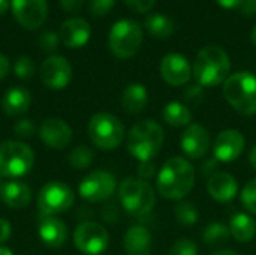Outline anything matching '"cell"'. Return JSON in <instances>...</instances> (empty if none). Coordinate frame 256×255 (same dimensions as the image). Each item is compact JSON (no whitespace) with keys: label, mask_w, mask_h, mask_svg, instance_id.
<instances>
[{"label":"cell","mask_w":256,"mask_h":255,"mask_svg":"<svg viewBox=\"0 0 256 255\" xmlns=\"http://www.w3.org/2000/svg\"><path fill=\"white\" fill-rule=\"evenodd\" d=\"M228 227L231 236L238 243H248L256 236V221L248 213H236Z\"/></svg>","instance_id":"obj_25"},{"label":"cell","mask_w":256,"mask_h":255,"mask_svg":"<svg viewBox=\"0 0 256 255\" xmlns=\"http://www.w3.org/2000/svg\"><path fill=\"white\" fill-rule=\"evenodd\" d=\"M148 104V92L144 84L132 83L122 95V107L129 114H140Z\"/></svg>","instance_id":"obj_24"},{"label":"cell","mask_w":256,"mask_h":255,"mask_svg":"<svg viewBox=\"0 0 256 255\" xmlns=\"http://www.w3.org/2000/svg\"><path fill=\"white\" fill-rule=\"evenodd\" d=\"M207 191L213 200L219 203H228L236 198L238 192V183L232 174L218 171L210 176L207 182Z\"/></svg>","instance_id":"obj_20"},{"label":"cell","mask_w":256,"mask_h":255,"mask_svg":"<svg viewBox=\"0 0 256 255\" xmlns=\"http://www.w3.org/2000/svg\"><path fill=\"white\" fill-rule=\"evenodd\" d=\"M39 237L50 248H60L68 240V227L54 215L42 213L39 219Z\"/></svg>","instance_id":"obj_19"},{"label":"cell","mask_w":256,"mask_h":255,"mask_svg":"<svg viewBox=\"0 0 256 255\" xmlns=\"http://www.w3.org/2000/svg\"><path fill=\"white\" fill-rule=\"evenodd\" d=\"M146 29L152 36H154L158 39H166L174 33L176 24H174L172 18L168 15L152 14L146 18Z\"/></svg>","instance_id":"obj_27"},{"label":"cell","mask_w":256,"mask_h":255,"mask_svg":"<svg viewBox=\"0 0 256 255\" xmlns=\"http://www.w3.org/2000/svg\"><path fill=\"white\" fill-rule=\"evenodd\" d=\"M39 75L48 89L62 90L72 80V66L63 56H51L40 65Z\"/></svg>","instance_id":"obj_13"},{"label":"cell","mask_w":256,"mask_h":255,"mask_svg":"<svg viewBox=\"0 0 256 255\" xmlns=\"http://www.w3.org/2000/svg\"><path fill=\"white\" fill-rule=\"evenodd\" d=\"M34 162L32 149L21 141L0 143V176L21 177L27 174Z\"/></svg>","instance_id":"obj_8"},{"label":"cell","mask_w":256,"mask_h":255,"mask_svg":"<svg viewBox=\"0 0 256 255\" xmlns=\"http://www.w3.org/2000/svg\"><path fill=\"white\" fill-rule=\"evenodd\" d=\"M0 255H14V252L10 249L4 248V246H0Z\"/></svg>","instance_id":"obj_49"},{"label":"cell","mask_w":256,"mask_h":255,"mask_svg":"<svg viewBox=\"0 0 256 255\" xmlns=\"http://www.w3.org/2000/svg\"><path fill=\"white\" fill-rule=\"evenodd\" d=\"M74 243L86 255H100L110 243L108 231L98 222H82L74 231Z\"/></svg>","instance_id":"obj_10"},{"label":"cell","mask_w":256,"mask_h":255,"mask_svg":"<svg viewBox=\"0 0 256 255\" xmlns=\"http://www.w3.org/2000/svg\"><path fill=\"white\" fill-rule=\"evenodd\" d=\"M0 188H2V185H0Z\"/></svg>","instance_id":"obj_51"},{"label":"cell","mask_w":256,"mask_h":255,"mask_svg":"<svg viewBox=\"0 0 256 255\" xmlns=\"http://www.w3.org/2000/svg\"><path fill=\"white\" fill-rule=\"evenodd\" d=\"M240 11L248 17L256 15V0H243L240 5Z\"/></svg>","instance_id":"obj_42"},{"label":"cell","mask_w":256,"mask_h":255,"mask_svg":"<svg viewBox=\"0 0 256 255\" xmlns=\"http://www.w3.org/2000/svg\"><path fill=\"white\" fill-rule=\"evenodd\" d=\"M116 177L108 173V171H93L90 174H87L80 186H78V192L80 195L90 201V203H100L108 200L114 191H116Z\"/></svg>","instance_id":"obj_11"},{"label":"cell","mask_w":256,"mask_h":255,"mask_svg":"<svg viewBox=\"0 0 256 255\" xmlns=\"http://www.w3.org/2000/svg\"><path fill=\"white\" fill-rule=\"evenodd\" d=\"M249 161H250V165L256 170V146L250 150V153H249Z\"/></svg>","instance_id":"obj_47"},{"label":"cell","mask_w":256,"mask_h":255,"mask_svg":"<svg viewBox=\"0 0 256 255\" xmlns=\"http://www.w3.org/2000/svg\"><path fill=\"white\" fill-rule=\"evenodd\" d=\"M92 35L90 24L82 20V18H69L66 20L58 32L60 41L68 47V48H81L84 47Z\"/></svg>","instance_id":"obj_18"},{"label":"cell","mask_w":256,"mask_h":255,"mask_svg":"<svg viewBox=\"0 0 256 255\" xmlns=\"http://www.w3.org/2000/svg\"><path fill=\"white\" fill-rule=\"evenodd\" d=\"M9 69H10V65H9L8 57L0 54V80H3L9 74Z\"/></svg>","instance_id":"obj_43"},{"label":"cell","mask_w":256,"mask_h":255,"mask_svg":"<svg viewBox=\"0 0 256 255\" xmlns=\"http://www.w3.org/2000/svg\"><path fill=\"white\" fill-rule=\"evenodd\" d=\"M10 6V2L9 0H0V15H3Z\"/></svg>","instance_id":"obj_46"},{"label":"cell","mask_w":256,"mask_h":255,"mask_svg":"<svg viewBox=\"0 0 256 255\" xmlns=\"http://www.w3.org/2000/svg\"><path fill=\"white\" fill-rule=\"evenodd\" d=\"M224 96L226 102L243 116L256 114V75L249 71H240L228 77L224 83Z\"/></svg>","instance_id":"obj_4"},{"label":"cell","mask_w":256,"mask_h":255,"mask_svg":"<svg viewBox=\"0 0 256 255\" xmlns=\"http://www.w3.org/2000/svg\"><path fill=\"white\" fill-rule=\"evenodd\" d=\"M118 197L124 210L135 218L150 215L156 204L154 189L140 177L124 179L118 186Z\"/></svg>","instance_id":"obj_5"},{"label":"cell","mask_w":256,"mask_h":255,"mask_svg":"<svg viewBox=\"0 0 256 255\" xmlns=\"http://www.w3.org/2000/svg\"><path fill=\"white\" fill-rule=\"evenodd\" d=\"M174 215L182 225H194L200 219V212L195 207V204L186 200L177 203V206L174 207Z\"/></svg>","instance_id":"obj_29"},{"label":"cell","mask_w":256,"mask_h":255,"mask_svg":"<svg viewBox=\"0 0 256 255\" xmlns=\"http://www.w3.org/2000/svg\"><path fill=\"white\" fill-rule=\"evenodd\" d=\"M75 201L74 191L63 182L52 180L42 186L38 194V206L45 215H57L68 212Z\"/></svg>","instance_id":"obj_9"},{"label":"cell","mask_w":256,"mask_h":255,"mask_svg":"<svg viewBox=\"0 0 256 255\" xmlns=\"http://www.w3.org/2000/svg\"><path fill=\"white\" fill-rule=\"evenodd\" d=\"M88 137L102 150L117 149L124 140L123 123L110 113H98L88 122Z\"/></svg>","instance_id":"obj_7"},{"label":"cell","mask_w":256,"mask_h":255,"mask_svg":"<svg viewBox=\"0 0 256 255\" xmlns=\"http://www.w3.org/2000/svg\"><path fill=\"white\" fill-rule=\"evenodd\" d=\"M231 72V60L226 51L218 45L204 47L192 68L196 83L202 87H216L225 83Z\"/></svg>","instance_id":"obj_2"},{"label":"cell","mask_w":256,"mask_h":255,"mask_svg":"<svg viewBox=\"0 0 256 255\" xmlns=\"http://www.w3.org/2000/svg\"><path fill=\"white\" fill-rule=\"evenodd\" d=\"M60 42V36L54 32V30H45L40 33L39 36V47L45 51V53H52L57 50Z\"/></svg>","instance_id":"obj_33"},{"label":"cell","mask_w":256,"mask_h":255,"mask_svg":"<svg viewBox=\"0 0 256 255\" xmlns=\"http://www.w3.org/2000/svg\"><path fill=\"white\" fill-rule=\"evenodd\" d=\"M60 5L64 12L75 14L82 8V0H60Z\"/></svg>","instance_id":"obj_39"},{"label":"cell","mask_w":256,"mask_h":255,"mask_svg":"<svg viewBox=\"0 0 256 255\" xmlns=\"http://www.w3.org/2000/svg\"><path fill=\"white\" fill-rule=\"evenodd\" d=\"M30 104H32V96L28 90L24 87L15 86V87H10L4 93L3 101H2V108L4 114L15 117V116H21L27 113V110L30 108Z\"/></svg>","instance_id":"obj_23"},{"label":"cell","mask_w":256,"mask_h":255,"mask_svg":"<svg viewBox=\"0 0 256 255\" xmlns=\"http://www.w3.org/2000/svg\"><path fill=\"white\" fill-rule=\"evenodd\" d=\"M14 72L21 80H28L34 74V63L28 56H21L14 65Z\"/></svg>","instance_id":"obj_32"},{"label":"cell","mask_w":256,"mask_h":255,"mask_svg":"<svg viewBox=\"0 0 256 255\" xmlns=\"http://www.w3.org/2000/svg\"><path fill=\"white\" fill-rule=\"evenodd\" d=\"M0 197L10 209H24L32 201V191L20 180H9L0 188Z\"/></svg>","instance_id":"obj_22"},{"label":"cell","mask_w":256,"mask_h":255,"mask_svg":"<svg viewBox=\"0 0 256 255\" xmlns=\"http://www.w3.org/2000/svg\"><path fill=\"white\" fill-rule=\"evenodd\" d=\"M36 131V126L32 120L28 119H22L20 120L15 126H14V132L16 137L20 138H27V137H32Z\"/></svg>","instance_id":"obj_37"},{"label":"cell","mask_w":256,"mask_h":255,"mask_svg":"<svg viewBox=\"0 0 256 255\" xmlns=\"http://www.w3.org/2000/svg\"><path fill=\"white\" fill-rule=\"evenodd\" d=\"M216 2L225 9H236V8H240L243 0H216Z\"/></svg>","instance_id":"obj_45"},{"label":"cell","mask_w":256,"mask_h":255,"mask_svg":"<svg viewBox=\"0 0 256 255\" xmlns=\"http://www.w3.org/2000/svg\"><path fill=\"white\" fill-rule=\"evenodd\" d=\"M183 98L186 102L192 104V105H198L202 102L204 99V87L200 86V84H194V86H189L184 93H183Z\"/></svg>","instance_id":"obj_36"},{"label":"cell","mask_w":256,"mask_h":255,"mask_svg":"<svg viewBox=\"0 0 256 255\" xmlns=\"http://www.w3.org/2000/svg\"><path fill=\"white\" fill-rule=\"evenodd\" d=\"M212 255H238L237 252H234V251H230V249H224V251H216L214 254Z\"/></svg>","instance_id":"obj_48"},{"label":"cell","mask_w":256,"mask_h":255,"mask_svg":"<svg viewBox=\"0 0 256 255\" xmlns=\"http://www.w3.org/2000/svg\"><path fill=\"white\" fill-rule=\"evenodd\" d=\"M40 140L54 150L64 149L72 140V129L70 126L58 117L46 119L39 128Z\"/></svg>","instance_id":"obj_17"},{"label":"cell","mask_w":256,"mask_h":255,"mask_svg":"<svg viewBox=\"0 0 256 255\" xmlns=\"http://www.w3.org/2000/svg\"><path fill=\"white\" fill-rule=\"evenodd\" d=\"M164 120L174 128L189 126L192 122V111L182 102H168L162 111Z\"/></svg>","instance_id":"obj_26"},{"label":"cell","mask_w":256,"mask_h":255,"mask_svg":"<svg viewBox=\"0 0 256 255\" xmlns=\"http://www.w3.org/2000/svg\"><path fill=\"white\" fill-rule=\"evenodd\" d=\"M242 203L244 209L256 215V177L248 182V185L242 191Z\"/></svg>","instance_id":"obj_31"},{"label":"cell","mask_w":256,"mask_h":255,"mask_svg":"<svg viewBox=\"0 0 256 255\" xmlns=\"http://www.w3.org/2000/svg\"><path fill=\"white\" fill-rule=\"evenodd\" d=\"M93 162V152L86 146L75 147L69 155V164L75 170H86Z\"/></svg>","instance_id":"obj_30"},{"label":"cell","mask_w":256,"mask_h":255,"mask_svg":"<svg viewBox=\"0 0 256 255\" xmlns=\"http://www.w3.org/2000/svg\"><path fill=\"white\" fill-rule=\"evenodd\" d=\"M246 140L243 134L237 129H225L222 131L213 144V158L218 162H232L242 156L244 152Z\"/></svg>","instance_id":"obj_14"},{"label":"cell","mask_w":256,"mask_h":255,"mask_svg":"<svg viewBox=\"0 0 256 255\" xmlns=\"http://www.w3.org/2000/svg\"><path fill=\"white\" fill-rule=\"evenodd\" d=\"M164 129L154 120H141L128 134V150L140 162L152 161L164 144Z\"/></svg>","instance_id":"obj_3"},{"label":"cell","mask_w":256,"mask_h":255,"mask_svg":"<svg viewBox=\"0 0 256 255\" xmlns=\"http://www.w3.org/2000/svg\"><path fill=\"white\" fill-rule=\"evenodd\" d=\"M168 255H198V248L190 239H180L171 246Z\"/></svg>","instance_id":"obj_34"},{"label":"cell","mask_w":256,"mask_h":255,"mask_svg":"<svg viewBox=\"0 0 256 255\" xmlns=\"http://www.w3.org/2000/svg\"><path fill=\"white\" fill-rule=\"evenodd\" d=\"M195 177L194 165L182 156H174L162 165L156 188L164 198L182 201L194 189Z\"/></svg>","instance_id":"obj_1"},{"label":"cell","mask_w":256,"mask_h":255,"mask_svg":"<svg viewBox=\"0 0 256 255\" xmlns=\"http://www.w3.org/2000/svg\"><path fill=\"white\" fill-rule=\"evenodd\" d=\"M10 9L16 23L26 30H38L46 20V0H10Z\"/></svg>","instance_id":"obj_12"},{"label":"cell","mask_w":256,"mask_h":255,"mask_svg":"<svg viewBox=\"0 0 256 255\" xmlns=\"http://www.w3.org/2000/svg\"><path fill=\"white\" fill-rule=\"evenodd\" d=\"M116 5V0H88L90 12L94 17L106 15Z\"/></svg>","instance_id":"obj_35"},{"label":"cell","mask_w":256,"mask_h":255,"mask_svg":"<svg viewBox=\"0 0 256 255\" xmlns=\"http://www.w3.org/2000/svg\"><path fill=\"white\" fill-rule=\"evenodd\" d=\"M123 246L128 255H150L153 246L152 233L142 225H134L124 233Z\"/></svg>","instance_id":"obj_21"},{"label":"cell","mask_w":256,"mask_h":255,"mask_svg":"<svg viewBox=\"0 0 256 255\" xmlns=\"http://www.w3.org/2000/svg\"><path fill=\"white\" fill-rule=\"evenodd\" d=\"M180 147L183 153L190 159H201L210 150V134L208 131L198 125H189L180 138Z\"/></svg>","instance_id":"obj_16"},{"label":"cell","mask_w":256,"mask_h":255,"mask_svg":"<svg viewBox=\"0 0 256 255\" xmlns=\"http://www.w3.org/2000/svg\"><path fill=\"white\" fill-rule=\"evenodd\" d=\"M10 233H12V227L9 221H6L4 218H0V243L8 242V239L10 237Z\"/></svg>","instance_id":"obj_41"},{"label":"cell","mask_w":256,"mask_h":255,"mask_svg":"<svg viewBox=\"0 0 256 255\" xmlns=\"http://www.w3.org/2000/svg\"><path fill=\"white\" fill-rule=\"evenodd\" d=\"M138 173H140V179H142V180L147 182V179H150V177L154 174V165L152 164V161H148V162H141Z\"/></svg>","instance_id":"obj_40"},{"label":"cell","mask_w":256,"mask_h":255,"mask_svg":"<svg viewBox=\"0 0 256 255\" xmlns=\"http://www.w3.org/2000/svg\"><path fill=\"white\" fill-rule=\"evenodd\" d=\"M159 72L165 83L174 87L184 86L190 77H192V68L188 62V59L178 53H170L166 54L159 66Z\"/></svg>","instance_id":"obj_15"},{"label":"cell","mask_w":256,"mask_h":255,"mask_svg":"<svg viewBox=\"0 0 256 255\" xmlns=\"http://www.w3.org/2000/svg\"><path fill=\"white\" fill-rule=\"evenodd\" d=\"M130 9H134V11H136V12H140V14H144V12H148L153 6H154V3H156V0H123Z\"/></svg>","instance_id":"obj_38"},{"label":"cell","mask_w":256,"mask_h":255,"mask_svg":"<svg viewBox=\"0 0 256 255\" xmlns=\"http://www.w3.org/2000/svg\"><path fill=\"white\" fill-rule=\"evenodd\" d=\"M216 165H218V161L213 158V159H210V161H207L204 165H202V173L204 174H214V173H218V171H214L216 170Z\"/></svg>","instance_id":"obj_44"},{"label":"cell","mask_w":256,"mask_h":255,"mask_svg":"<svg viewBox=\"0 0 256 255\" xmlns=\"http://www.w3.org/2000/svg\"><path fill=\"white\" fill-rule=\"evenodd\" d=\"M231 237L230 227L222 222H212L204 228L202 240L207 246H222Z\"/></svg>","instance_id":"obj_28"},{"label":"cell","mask_w":256,"mask_h":255,"mask_svg":"<svg viewBox=\"0 0 256 255\" xmlns=\"http://www.w3.org/2000/svg\"><path fill=\"white\" fill-rule=\"evenodd\" d=\"M252 42H254V45L256 47V26L254 27V30H252Z\"/></svg>","instance_id":"obj_50"},{"label":"cell","mask_w":256,"mask_h":255,"mask_svg":"<svg viewBox=\"0 0 256 255\" xmlns=\"http://www.w3.org/2000/svg\"><path fill=\"white\" fill-rule=\"evenodd\" d=\"M142 44V29L130 18L117 21L108 35V47L117 59L134 57Z\"/></svg>","instance_id":"obj_6"}]
</instances>
